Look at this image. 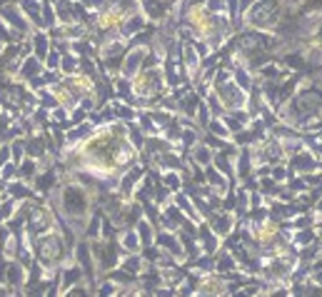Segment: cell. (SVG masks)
Segmentation results:
<instances>
[{
    "label": "cell",
    "mask_w": 322,
    "mask_h": 297,
    "mask_svg": "<svg viewBox=\"0 0 322 297\" xmlns=\"http://www.w3.org/2000/svg\"><path fill=\"white\" fill-rule=\"evenodd\" d=\"M0 18L5 20V23H10L13 28H15V33H25L28 30V20H25V15L23 13H18V8L15 5H3L0 8Z\"/></svg>",
    "instance_id": "cell-9"
},
{
    "label": "cell",
    "mask_w": 322,
    "mask_h": 297,
    "mask_svg": "<svg viewBox=\"0 0 322 297\" xmlns=\"http://www.w3.org/2000/svg\"><path fill=\"white\" fill-rule=\"evenodd\" d=\"M8 192H10V197H15V200L30 197V187L23 185V183H13V185H8Z\"/></svg>",
    "instance_id": "cell-23"
},
{
    "label": "cell",
    "mask_w": 322,
    "mask_h": 297,
    "mask_svg": "<svg viewBox=\"0 0 322 297\" xmlns=\"http://www.w3.org/2000/svg\"><path fill=\"white\" fill-rule=\"evenodd\" d=\"M48 53H50V37H48V33L38 30V33L33 35V55L40 57V60L45 63Z\"/></svg>",
    "instance_id": "cell-13"
},
{
    "label": "cell",
    "mask_w": 322,
    "mask_h": 297,
    "mask_svg": "<svg viewBox=\"0 0 322 297\" xmlns=\"http://www.w3.org/2000/svg\"><path fill=\"white\" fill-rule=\"evenodd\" d=\"M208 132L217 135V137H223V140H228L230 135H232V132H230V128L225 125V120H223V117H212V120H210V125H208Z\"/></svg>",
    "instance_id": "cell-21"
},
{
    "label": "cell",
    "mask_w": 322,
    "mask_h": 297,
    "mask_svg": "<svg viewBox=\"0 0 322 297\" xmlns=\"http://www.w3.org/2000/svg\"><path fill=\"white\" fill-rule=\"evenodd\" d=\"M10 152H13V163H20V157H23V152H25V143H23V140H15V143L10 145Z\"/></svg>",
    "instance_id": "cell-24"
},
{
    "label": "cell",
    "mask_w": 322,
    "mask_h": 297,
    "mask_svg": "<svg viewBox=\"0 0 322 297\" xmlns=\"http://www.w3.org/2000/svg\"><path fill=\"white\" fill-rule=\"evenodd\" d=\"M210 230L217 235V237H228L230 232L235 230V215L232 210H220V212H212L210 215Z\"/></svg>",
    "instance_id": "cell-6"
},
{
    "label": "cell",
    "mask_w": 322,
    "mask_h": 297,
    "mask_svg": "<svg viewBox=\"0 0 322 297\" xmlns=\"http://www.w3.org/2000/svg\"><path fill=\"white\" fill-rule=\"evenodd\" d=\"M25 282V272H23V265L18 262H8V272H5V287H10L13 292H18Z\"/></svg>",
    "instance_id": "cell-11"
},
{
    "label": "cell",
    "mask_w": 322,
    "mask_h": 297,
    "mask_svg": "<svg viewBox=\"0 0 322 297\" xmlns=\"http://www.w3.org/2000/svg\"><path fill=\"white\" fill-rule=\"evenodd\" d=\"M65 258V245H63V237L55 235V232H48V235H43L38 242V262L45 267V270H50V267H55L60 265Z\"/></svg>",
    "instance_id": "cell-3"
},
{
    "label": "cell",
    "mask_w": 322,
    "mask_h": 297,
    "mask_svg": "<svg viewBox=\"0 0 322 297\" xmlns=\"http://www.w3.org/2000/svg\"><path fill=\"white\" fill-rule=\"evenodd\" d=\"M18 73H20V77H23V80H33V77H38V75L43 73V60H40V57H35V55L23 57Z\"/></svg>",
    "instance_id": "cell-10"
},
{
    "label": "cell",
    "mask_w": 322,
    "mask_h": 297,
    "mask_svg": "<svg viewBox=\"0 0 322 297\" xmlns=\"http://www.w3.org/2000/svg\"><path fill=\"white\" fill-rule=\"evenodd\" d=\"M148 48H133L128 55H125V60H123V65H120V73H123V77H135V75L140 73V68L145 65V60H148Z\"/></svg>",
    "instance_id": "cell-5"
},
{
    "label": "cell",
    "mask_w": 322,
    "mask_h": 297,
    "mask_svg": "<svg viewBox=\"0 0 322 297\" xmlns=\"http://www.w3.org/2000/svg\"><path fill=\"white\" fill-rule=\"evenodd\" d=\"M35 175H38V160H35V157H25L18 165V177H23V180H35Z\"/></svg>",
    "instance_id": "cell-18"
},
{
    "label": "cell",
    "mask_w": 322,
    "mask_h": 297,
    "mask_svg": "<svg viewBox=\"0 0 322 297\" xmlns=\"http://www.w3.org/2000/svg\"><path fill=\"white\" fill-rule=\"evenodd\" d=\"M280 20H283V13H280V3L277 0H257L255 8L247 15V23L255 30H272Z\"/></svg>",
    "instance_id": "cell-2"
},
{
    "label": "cell",
    "mask_w": 322,
    "mask_h": 297,
    "mask_svg": "<svg viewBox=\"0 0 322 297\" xmlns=\"http://www.w3.org/2000/svg\"><path fill=\"white\" fill-rule=\"evenodd\" d=\"M190 150H192V163H195V165H200V167L212 165L215 152H212V148H210L208 143H195Z\"/></svg>",
    "instance_id": "cell-12"
},
{
    "label": "cell",
    "mask_w": 322,
    "mask_h": 297,
    "mask_svg": "<svg viewBox=\"0 0 322 297\" xmlns=\"http://www.w3.org/2000/svg\"><path fill=\"white\" fill-rule=\"evenodd\" d=\"M75 260H77V265L83 267L85 278L93 280L95 258H93V252H90V245H88V242H77V245H75Z\"/></svg>",
    "instance_id": "cell-7"
},
{
    "label": "cell",
    "mask_w": 322,
    "mask_h": 297,
    "mask_svg": "<svg viewBox=\"0 0 322 297\" xmlns=\"http://www.w3.org/2000/svg\"><path fill=\"white\" fill-rule=\"evenodd\" d=\"M80 3H83V5H85V8H88V10H103V5H105V0H80Z\"/></svg>",
    "instance_id": "cell-28"
},
{
    "label": "cell",
    "mask_w": 322,
    "mask_h": 297,
    "mask_svg": "<svg viewBox=\"0 0 322 297\" xmlns=\"http://www.w3.org/2000/svg\"><path fill=\"white\" fill-rule=\"evenodd\" d=\"M145 13L150 20H163L165 18V3L163 0H145Z\"/></svg>",
    "instance_id": "cell-20"
},
{
    "label": "cell",
    "mask_w": 322,
    "mask_h": 297,
    "mask_svg": "<svg viewBox=\"0 0 322 297\" xmlns=\"http://www.w3.org/2000/svg\"><path fill=\"white\" fill-rule=\"evenodd\" d=\"M55 185V170H45L43 175H35V192H50Z\"/></svg>",
    "instance_id": "cell-19"
},
{
    "label": "cell",
    "mask_w": 322,
    "mask_h": 297,
    "mask_svg": "<svg viewBox=\"0 0 322 297\" xmlns=\"http://www.w3.org/2000/svg\"><path fill=\"white\" fill-rule=\"evenodd\" d=\"M140 180H143V170H140V167H133V170L120 180V192H123V197H128V195L133 192V187L137 185Z\"/></svg>",
    "instance_id": "cell-15"
},
{
    "label": "cell",
    "mask_w": 322,
    "mask_h": 297,
    "mask_svg": "<svg viewBox=\"0 0 322 297\" xmlns=\"http://www.w3.org/2000/svg\"><path fill=\"white\" fill-rule=\"evenodd\" d=\"M232 80H235V83H237L243 90H250V88H252V75H250V70H247V68H243V65L232 70Z\"/></svg>",
    "instance_id": "cell-22"
},
{
    "label": "cell",
    "mask_w": 322,
    "mask_h": 297,
    "mask_svg": "<svg viewBox=\"0 0 322 297\" xmlns=\"http://www.w3.org/2000/svg\"><path fill=\"white\" fill-rule=\"evenodd\" d=\"M45 63H48V68H50V70L60 68V53H57V50H50L48 57H45Z\"/></svg>",
    "instance_id": "cell-27"
},
{
    "label": "cell",
    "mask_w": 322,
    "mask_h": 297,
    "mask_svg": "<svg viewBox=\"0 0 322 297\" xmlns=\"http://www.w3.org/2000/svg\"><path fill=\"white\" fill-rule=\"evenodd\" d=\"M215 95L220 97V103H223L225 110H240V108H245L247 105L245 90H243L232 77L225 80V83H220V85H215Z\"/></svg>",
    "instance_id": "cell-4"
},
{
    "label": "cell",
    "mask_w": 322,
    "mask_h": 297,
    "mask_svg": "<svg viewBox=\"0 0 322 297\" xmlns=\"http://www.w3.org/2000/svg\"><path fill=\"white\" fill-rule=\"evenodd\" d=\"M135 230H137V235H140V242L148 247L155 242V232H152V223L150 220H145V217H140L137 225H135Z\"/></svg>",
    "instance_id": "cell-17"
},
{
    "label": "cell",
    "mask_w": 322,
    "mask_h": 297,
    "mask_svg": "<svg viewBox=\"0 0 322 297\" xmlns=\"http://www.w3.org/2000/svg\"><path fill=\"white\" fill-rule=\"evenodd\" d=\"M60 73L63 75H77L80 73V55L63 53V57H60Z\"/></svg>",
    "instance_id": "cell-16"
},
{
    "label": "cell",
    "mask_w": 322,
    "mask_h": 297,
    "mask_svg": "<svg viewBox=\"0 0 322 297\" xmlns=\"http://www.w3.org/2000/svg\"><path fill=\"white\" fill-rule=\"evenodd\" d=\"M145 23H148V18L143 15V13H135V15H130V18L123 20V25H120V37H135L137 33H143V28H145Z\"/></svg>",
    "instance_id": "cell-8"
},
{
    "label": "cell",
    "mask_w": 322,
    "mask_h": 297,
    "mask_svg": "<svg viewBox=\"0 0 322 297\" xmlns=\"http://www.w3.org/2000/svg\"><path fill=\"white\" fill-rule=\"evenodd\" d=\"M60 203H63V212L68 215V220L70 225H75L77 230L83 227V217L88 215V190H83V187L77 185H68L63 190V195H60Z\"/></svg>",
    "instance_id": "cell-1"
},
{
    "label": "cell",
    "mask_w": 322,
    "mask_h": 297,
    "mask_svg": "<svg viewBox=\"0 0 322 297\" xmlns=\"http://www.w3.org/2000/svg\"><path fill=\"white\" fill-rule=\"evenodd\" d=\"M10 237H13V230L8 225H0V250H5V245H8Z\"/></svg>",
    "instance_id": "cell-26"
},
{
    "label": "cell",
    "mask_w": 322,
    "mask_h": 297,
    "mask_svg": "<svg viewBox=\"0 0 322 297\" xmlns=\"http://www.w3.org/2000/svg\"><path fill=\"white\" fill-rule=\"evenodd\" d=\"M57 3H70V0H57Z\"/></svg>",
    "instance_id": "cell-29"
},
{
    "label": "cell",
    "mask_w": 322,
    "mask_h": 297,
    "mask_svg": "<svg viewBox=\"0 0 322 297\" xmlns=\"http://www.w3.org/2000/svg\"><path fill=\"white\" fill-rule=\"evenodd\" d=\"M100 223H103V220H100V212H97V215L93 217V223L88 225V230H85L88 237H97V232H100Z\"/></svg>",
    "instance_id": "cell-25"
},
{
    "label": "cell",
    "mask_w": 322,
    "mask_h": 297,
    "mask_svg": "<svg viewBox=\"0 0 322 297\" xmlns=\"http://www.w3.org/2000/svg\"><path fill=\"white\" fill-rule=\"evenodd\" d=\"M143 242H140V235H137V230H125L123 235H120V250H123V255H128V252H137V247H140Z\"/></svg>",
    "instance_id": "cell-14"
}]
</instances>
